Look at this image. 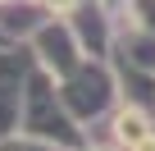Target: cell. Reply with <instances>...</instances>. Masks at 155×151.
I'll return each mask as SVG.
<instances>
[{
    "mask_svg": "<svg viewBox=\"0 0 155 151\" xmlns=\"http://www.w3.org/2000/svg\"><path fill=\"white\" fill-rule=\"evenodd\" d=\"M37 50L46 55V64H55V69H68L73 64V46H68V32H59V28H41V37H37Z\"/></svg>",
    "mask_w": 155,
    "mask_h": 151,
    "instance_id": "obj_1",
    "label": "cell"
},
{
    "mask_svg": "<svg viewBox=\"0 0 155 151\" xmlns=\"http://www.w3.org/2000/svg\"><path fill=\"white\" fill-rule=\"evenodd\" d=\"M37 9H73V0H37Z\"/></svg>",
    "mask_w": 155,
    "mask_h": 151,
    "instance_id": "obj_2",
    "label": "cell"
},
{
    "mask_svg": "<svg viewBox=\"0 0 155 151\" xmlns=\"http://www.w3.org/2000/svg\"><path fill=\"white\" fill-rule=\"evenodd\" d=\"M137 9H141V14H146V23L155 28V0H137Z\"/></svg>",
    "mask_w": 155,
    "mask_h": 151,
    "instance_id": "obj_3",
    "label": "cell"
}]
</instances>
